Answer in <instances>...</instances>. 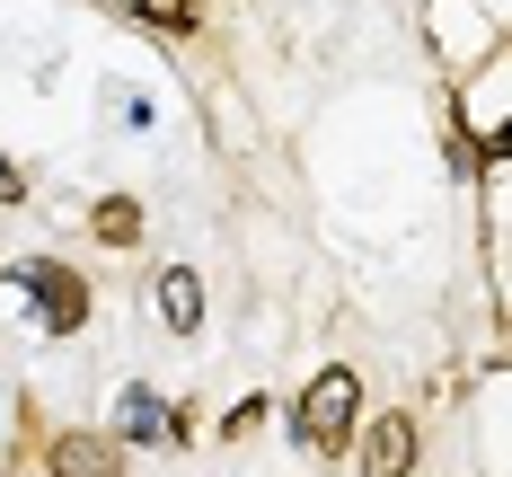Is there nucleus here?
Here are the masks:
<instances>
[{"label":"nucleus","mask_w":512,"mask_h":477,"mask_svg":"<svg viewBox=\"0 0 512 477\" xmlns=\"http://www.w3.org/2000/svg\"><path fill=\"white\" fill-rule=\"evenodd\" d=\"M354 407H362V380H354L345 363H327V371L301 389V407H292V433H301V451H336V442L354 433Z\"/></svg>","instance_id":"f257e3e1"},{"label":"nucleus","mask_w":512,"mask_h":477,"mask_svg":"<svg viewBox=\"0 0 512 477\" xmlns=\"http://www.w3.org/2000/svg\"><path fill=\"white\" fill-rule=\"evenodd\" d=\"M18 292H36V301H45V327H62V336L89 318V292H80V274H62V265H45V257L18 265Z\"/></svg>","instance_id":"f03ea898"},{"label":"nucleus","mask_w":512,"mask_h":477,"mask_svg":"<svg viewBox=\"0 0 512 477\" xmlns=\"http://www.w3.org/2000/svg\"><path fill=\"white\" fill-rule=\"evenodd\" d=\"M415 469V424L407 416H380L362 433V477H407Z\"/></svg>","instance_id":"7ed1b4c3"},{"label":"nucleus","mask_w":512,"mask_h":477,"mask_svg":"<svg viewBox=\"0 0 512 477\" xmlns=\"http://www.w3.org/2000/svg\"><path fill=\"white\" fill-rule=\"evenodd\" d=\"M151 301H159V318H168L177 336H195V327H204V283H195L186 265H168V274H159V283H151Z\"/></svg>","instance_id":"20e7f679"},{"label":"nucleus","mask_w":512,"mask_h":477,"mask_svg":"<svg viewBox=\"0 0 512 477\" xmlns=\"http://www.w3.org/2000/svg\"><path fill=\"white\" fill-rule=\"evenodd\" d=\"M53 477H115V451L98 433H62L53 442Z\"/></svg>","instance_id":"39448f33"},{"label":"nucleus","mask_w":512,"mask_h":477,"mask_svg":"<svg viewBox=\"0 0 512 477\" xmlns=\"http://www.w3.org/2000/svg\"><path fill=\"white\" fill-rule=\"evenodd\" d=\"M124 433H133V442H177V433H186V416H159L151 389H133V398H124Z\"/></svg>","instance_id":"423d86ee"},{"label":"nucleus","mask_w":512,"mask_h":477,"mask_svg":"<svg viewBox=\"0 0 512 477\" xmlns=\"http://www.w3.org/2000/svg\"><path fill=\"white\" fill-rule=\"evenodd\" d=\"M89 221H98V239H106V248H133V239H142V204H133V195H106Z\"/></svg>","instance_id":"0eeeda50"},{"label":"nucleus","mask_w":512,"mask_h":477,"mask_svg":"<svg viewBox=\"0 0 512 477\" xmlns=\"http://www.w3.org/2000/svg\"><path fill=\"white\" fill-rule=\"evenodd\" d=\"M151 27H168V36H195V0H133Z\"/></svg>","instance_id":"6e6552de"},{"label":"nucleus","mask_w":512,"mask_h":477,"mask_svg":"<svg viewBox=\"0 0 512 477\" xmlns=\"http://www.w3.org/2000/svg\"><path fill=\"white\" fill-rule=\"evenodd\" d=\"M0 204H27V177H18L9 159H0Z\"/></svg>","instance_id":"1a4fd4ad"}]
</instances>
